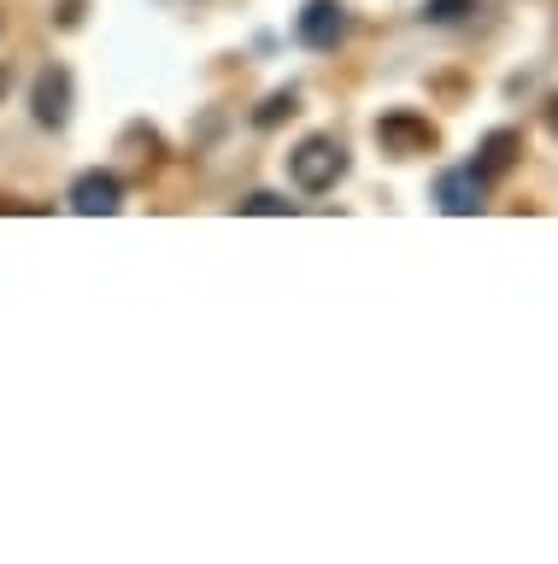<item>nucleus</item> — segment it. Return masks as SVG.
Returning a JSON list of instances; mask_svg holds the SVG:
<instances>
[{
  "instance_id": "obj_1",
  "label": "nucleus",
  "mask_w": 558,
  "mask_h": 564,
  "mask_svg": "<svg viewBox=\"0 0 558 564\" xmlns=\"http://www.w3.org/2000/svg\"><path fill=\"white\" fill-rule=\"evenodd\" d=\"M288 171H294V183H300L306 194H329L347 176V148L336 135H306L300 148L288 153Z\"/></svg>"
},
{
  "instance_id": "obj_2",
  "label": "nucleus",
  "mask_w": 558,
  "mask_h": 564,
  "mask_svg": "<svg viewBox=\"0 0 558 564\" xmlns=\"http://www.w3.org/2000/svg\"><path fill=\"white\" fill-rule=\"evenodd\" d=\"M294 35H300V47H311V53H336L347 42V7L341 0H306L300 18H294Z\"/></svg>"
},
{
  "instance_id": "obj_3",
  "label": "nucleus",
  "mask_w": 558,
  "mask_h": 564,
  "mask_svg": "<svg viewBox=\"0 0 558 564\" xmlns=\"http://www.w3.org/2000/svg\"><path fill=\"white\" fill-rule=\"evenodd\" d=\"M376 141H382V153H394V159H417V153H435V123L417 118V112H382Z\"/></svg>"
},
{
  "instance_id": "obj_4",
  "label": "nucleus",
  "mask_w": 558,
  "mask_h": 564,
  "mask_svg": "<svg viewBox=\"0 0 558 564\" xmlns=\"http://www.w3.org/2000/svg\"><path fill=\"white\" fill-rule=\"evenodd\" d=\"M435 206L452 212V218H477V212L488 206V183H482L470 165L441 171V176H435Z\"/></svg>"
},
{
  "instance_id": "obj_5",
  "label": "nucleus",
  "mask_w": 558,
  "mask_h": 564,
  "mask_svg": "<svg viewBox=\"0 0 558 564\" xmlns=\"http://www.w3.org/2000/svg\"><path fill=\"white\" fill-rule=\"evenodd\" d=\"M30 106H36V123L42 130H65L72 123V70L65 65H47L36 77V95H30Z\"/></svg>"
},
{
  "instance_id": "obj_6",
  "label": "nucleus",
  "mask_w": 558,
  "mask_h": 564,
  "mask_svg": "<svg viewBox=\"0 0 558 564\" xmlns=\"http://www.w3.org/2000/svg\"><path fill=\"white\" fill-rule=\"evenodd\" d=\"M118 206H124V183L112 171H83L72 183V212H83V218H112Z\"/></svg>"
},
{
  "instance_id": "obj_7",
  "label": "nucleus",
  "mask_w": 558,
  "mask_h": 564,
  "mask_svg": "<svg viewBox=\"0 0 558 564\" xmlns=\"http://www.w3.org/2000/svg\"><path fill=\"white\" fill-rule=\"evenodd\" d=\"M517 153H523V135H517V130H488L482 148H477V165H470V171H477L482 183H500V176L517 165Z\"/></svg>"
},
{
  "instance_id": "obj_8",
  "label": "nucleus",
  "mask_w": 558,
  "mask_h": 564,
  "mask_svg": "<svg viewBox=\"0 0 558 564\" xmlns=\"http://www.w3.org/2000/svg\"><path fill=\"white\" fill-rule=\"evenodd\" d=\"M294 112H300V88H276V95L253 112V123H259V130H271V123H283V118H294Z\"/></svg>"
},
{
  "instance_id": "obj_9",
  "label": "nucleus",
  "mask_w": 558,
  "mask_h": 564,
  "mask_svg": "<svg viewBox=\"0 0 558 564\" xmlns=\"http://www.w3.org/2000/svg\"><path fill=\"white\" fill-rule=\"evenodd\" d=\"M477 0H424V24H464Z\"/></svg>"
},
{
  "instance_id": "obj_10",
  "label": "nucleus",
  "mask_w": 558,
  "mask_h": 564,
  "mask_svg": "<svg viewBox=\"0 0 558 564\" xmlns=\"http://www.w3.org/2000/svg\"><path fill=\"white\" fill-rule=\"evenodd\" d=\"M241 212H265V218H283L288 200H276V194H253V200H241Z\"/></svg>"
},
{
  "instance_id": "obj_11",
  "label": "nucleus",
  "mask_w": 558,
  "mask_h": 564,
  "mask_svg": "<svg viewBox=\"0 0 558 564\" xmlns=\"http://www.w3.org/2000/svg\"><path fill=\"white\" fill-rule=\"evenodd\" d=\"M547 130H552V135H558V95H552V100H547Z\"/></svg>"
}]
</instances>
